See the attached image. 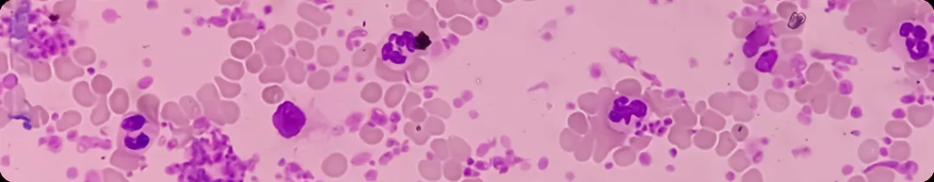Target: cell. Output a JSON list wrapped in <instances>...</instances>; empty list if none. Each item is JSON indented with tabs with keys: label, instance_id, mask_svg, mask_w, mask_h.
<instances>
[{
	"label": "cell",
	"instance_id": "3",
	"mask_svg": "<svg viewBox=\"0 0 934 182\" xmlns=\"http://www.w3.org/2000/svg\"><path fill=\"white\" fill-rule=\"evenodd\" d=\"M416 35V31L410 28L392 29L379 46V58L393 70L405 69L418 53L414 45Z\"/></svg>",
	"mask_w": 934,
	"mask_h": 182
},
{
	"label": "cell",
	"instance_id": "2",
	"mask_svg": "<svg viewBox=\"0 0 934 182\" xmlns=\"http://www.w3.org/2000/svg\"><path fill=\"white\" fill-rule=\"evenodd\" d=\"M158 134V127L148 117L130 112L120 121L117 144L125 153L140 156L151 147Z\"/></svg>",
	"mask_w": 934,
	"mask_h": 182
},
{
	"label": "cell",
	"instance_id": "4",
	"mask_svg": "<svg viewBox=\"0 0 934 182\" xmlns=\"http://www.w3.org/2000/svg\"><path fill=\"white\" fill-rule=\"evenodd\" d=\"M272 122L278 133L291 138L300 133L306 122L304 111L291 101H285L278 106L272 116Z\"/></svg>",
	"mask_w": 934,
	"mask_h": 182
},
{
	"label": "cell",
	"instance_id": "6",
	"mask_svg": "<svg viewBox=\"0 0 934 182\" xmlns=\"http://www.w3.org/2000/svg\"><path fill=\"white\" fill-rule=\"evenodd\" d=\"M805 16L804 14L793 13L788 22V27L791 29H796L804 24Z\"/></svg>",
	"mask_w": 934,
	"mask_h": 182
},
{
	"label": "cell",
	"instance_id": "5",
	"mask_svg": "<svg viewBox=\"0 0 934 182\" xmlns=\"http://www.w3.org/2000/svg\"><path fill=\"white\" fill-rule=\"evenodd\" d=\"M414 45L418 52L425 51L431 45V40L425 32L420 31L415 36Z\"/></svg>",
	"mask_w": 934,
	"mask_h": 182
},
{
	"label": "cell",
	"instance_id": "1",
	"mask_svg": "<svg viewBox=\"0 0 934 182\" xmlns=\"http://www.w3.org/2000/svg\"><path fill=\"white\" fill-rule=\"evenodd\" d=\"M649 116V106L644 98L622 94L612 99L607 109L606 122L616 132L631 134L643 127Z\"/></svg>",
	"mask_w": 934,
	"mask_h": 182
}]
</instances>
